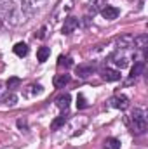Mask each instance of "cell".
I'll return each mask as SVG.
<instances>
[{
    "label": "cell",
    "mask_w": 148,
    "mask_h": 149,
    "mask_svg": "<svg viewBox=\"0 0 148 149\" xmlns=\"http://www.w3.org/2000/svg\"><path fill=\"white\" fill-rule=\"evenodd\" d=\"M106 5V0H91L89 2V7H87V16H94V14H98V12H101V9Z\"/></svg>",
    "instance_id": "cell-8"
},
{
    "label": "cell",
    "mask_w": 148,
    "mask_h": 149,
    "mask_svg": "<svg viewBox=\"0 0 148 149\" xmlns=\"http://www.w3.org/2000/svg\"><path fill=\"white\" fill-rule=\"evenodd\" d=\"M14 54L18 56V57H25L26 54H28V45L26 43H23V42H19V43H16L14 45Z\"/></svg>",
    "instance_id": "cell-14"
},
{
    "label": "cell",
    "mask_w": 148,
    "mask_h": 149,
    "mask_svg": "<svg viewBox=\"0 0 148 149\" xmlns=\"http://www.w3.org/2000/svg\"><path fill=\"white\" fill-rule=\"evenodd\" d=\"M42 92V87L37 85V83H32V85H28L26 88H25V95L26 97H32V95H38Z\"/></svg>",
    "instance_id": "cell-17"
},
{
    "label": "cell",
    "mask_w": 148,
    "mask_h": 149,
    "mask_svg": "<svg viewBox=\"0 0 148 149\" xmlns=\"http://www.w3.org/2000/svg\"><path fill=\"white\" fill-rule=\"evenodd\" d=\"M18 128L19 130H28V123H26V120H18Z\"/></svg>",
    "instance_id": "cell-25"
},
{
    "label": "cell",
    "mask_w": 148,
    "mask_h": 149,
    "mask_svg": "<svg viewBox=\"0 0 148 149\" xmlns=\"http://www.w3.org/2000/svg\"><path fill=\"white\" fill-rule=\"evenodd\" d=\"M58 66H59V68H72V66H73V59H72L70 56H59Z\"/></svg>",
    "instance_id": "cell-19"
},
{
    "label": "cell",
    "mask_w": 148,
    "mask_h": 149,
    "mask_svg": "<svg viewBox=\"0 0 148 149\" xmlns=\"http://www.w3.org/2000/svg\"><path fill=\"white\" fill-rule=\"evenodd\" d=\"M2 102H4L5 106L12 108V106H16V102H18V95H16L14 92H9V94H5V95L2 97Z\"/></svg>",
    "instance_id": "cell-15"
},
{
    "label": "cell",
    "mask_w": 148,
    "mask_h": 149,
    "mask_svg": "<svg viewBox=\"0 0 148 149\" xmlns=\"http://www.w3.org/2000/svg\"><path fill=\"white\" fill-rule=\"evenodd\" d=\"M51 30V26L49 24H44L40 30H38L37 33H35V38H38V40H44V38H47V31Z\"/></svg>",
    "instance_id": "cell-22"
},
{
    "label": "cell",
    "mask_w": 148,
    "mask_h": 149,
    "mask_svg": "<svg viewBox=\"0 0 148 149\" xmlns=\"http://www.w3.org/2000/svg\"><path fill=\"white\" fill-rule=\"evenodd\" d=\"M131 123H132V132L138 135H143L147 132V114L143 109H134L131 114Z\"/></svg>",
    "instance_id": "cell-2"
},
{
    "label": "cell",
    "mask_w": 148,
    "mask_h": 149,
    "mask_svg": "<svg viewBox=\"0 0 148 149\" xmlns=\"http://www.w3.org/2000/svg\"><path fill=\"white\" fill-rule=\"evenodd\" d=\"M70 80H72L70 74H66V73L65 74H56V76H54V87H56V88H65V87L70 83Z\"/></svg>",
    "instance_id": "cell-10"
},
{
    "label": "cell",
    "mask_w": 148,
    "mask_h": 149,
    "mask_svg": "<svg viewBox=\"0 0 148 149\" xmlns=\"http://www.w3.org/2000/svg\"><path fill=\"white\" fill-rule=\"evenodd\" d=\"M85 106H87L85 97H84L82 94H78V97H77V108H78V109H82V108H85Z\"/></svg>",
    "instance_id": "cell-24"
},
{
    "label": "cell",
    "mask_w": 148,
    "mask_h": 149,
    "mask_svg": "<svg viewBox=\"0 0 148 149\" xmlns=\"http://www.w3.org/2000/svg\"><path fill=\"white\" fill-rule=\"evenodd\" d=\"M73 5H75L73 0H59V2L56 3L54 10H52V16H51L52 23H59V21H65V19L68 17V14L73 10Z\"/></svg>",
    "instance_id": "cell-1"
},
{
    "label": "cell",
    "mask_w": 148,
    "mask_h": 149,
    "mask_svg": "<svg viewBox=\"0 0 148 149\" xmlns=\"http://www.w3.org/2000/svg\"><path fill=\"white\" fill-rule=\"evenodd\" d=\"M113 63H115V66H118V68L122 70V68L129 66V57H127V56H115V57H113Z\"/></svg>",
    "instance_id": "cell-20"
},
{
    "label": "cell",
    "mask_w": 148,
    "mask_h": 149,
    "mask_svg": "<svg viewBox=\"0 0 148 149\" xmlns=\"http://www.w3.org/2000/svg\"><path fill=\"white\" fill-rule=\"evenodd\" d=\"M120 71L118 70H111V68H105L103 71H101V78L105 80V81H118L120 80Z\"/></svg>",
    "instance_id": "cell-7"
},
{
    "label": "cell",
    "mask_w": 148,
    "mask_h": 149,
    "mask_svg": "<svg viewBox=\"0 0 148 149\" xmlns=\"http://www.w3.org/2000/svg\"><path fill=\"white\" fill-rule=\"evenodd\" d=\"M66 120H68V116H66V114H61V116L54 118V120H52V123H51V130H58V128H61V127L66 123Z\"/></svg>",
    "instance_id": "cell-16"
},
{
    "label": "cell",
    "mask_w": 148,
    "mask_h": 149,
    "mask_svg": "<svg viewBox=\"0 0 148 149\" xmlns=\"http://www.w3.org/2000/svg\"><path fill=\"white\" fill-rule=\"evenodd\" d=\"M78 24H80V21L77 19V17H66L65 19V23H63V28H61V33L63 35H72L75 30L78 28Z\"/></svg>",
    "instance_id": "cell-3"
},
{
    "label": "cell",
    "mask_w": 148,
    "mask_h": 149,
    "mask_svg": "<svg viewBox=\"0 0 148 149\" xmlns=\"http://www.w3.org/2000/svg\"><path fill=\"white\" fill-rule=\"evenodd\" d=\"M143 71H145V61H136L134 66L131 68V78H136V76L143 74Z\"/></svg>",
    "instance_id": "cell-12"
},
{
    "label": "cell",
    "mask_w": 148,
    "mask_h": 149,
    "mask_svg": "<svg viewBox=\"0 0 148 149\" xmlns=\"http://www.w3.org/2000/svg\"><path fill=\"white\" fill-rule=\"evenodd\" d=\"M118 14H120V10H118L117 7H113V5H105V7L101 9V16H103L106 21H113V19H117Z\"/></svg>",
    "instance_id": "cell-6"
},
{
    "label": "cell",
    "mask_w": 148,
    "mask_h": 149,
    "mask_svg": "<svg viewBox=\"0 0 148 149\" xmlns=\"http://www.w3.org/2000/svg\"><path fill=\"white\" fill-rule=\"evenodd\" d=\"M108 106L115 108V109H127L129 108V99L125 95H113L108 101Z\"/></svg>",
    "instance_id": "cell-4"
},
{
    "label": "cell",
    "mask_w": 148,
    "mask_h": 149,
    "mask_svg": "<svg viewBox=\"0 0 148 149\" xmlns=\"http://www.w3.org/2000/svg\"><path fill=\"white\" fill-rule=\"evenodd\" d=\"M70 101H72L70 94H61V95L56 99V106H58L61 111H66V109H68V106H70Z\"/></svg>",
    "instance_id": "cell-9"
},
{
    "label": "cell",
    "mask_w": 148,
    "mask_h": 149,
    "mask_svg": "<svg viewBox=\"0 0 148 149\" xmlns=\"http://www.w3.org/2000/svg\"><path fill=\"white\" fill-rule=\"evenodd\" d=\"M103 146H105V149H120V141L115 137H108Z\"/></svg>",
    "instance_id": "cell-21"
},
{
    "label": "cell",
    "mask_w": 148,
    "mask_h": 149,
    "mask_svg": "<svg viewBox=\"0 0 148 149\" xmlns=\"http://www.w3.org/2000/svg\"><path fill=\"white\" fill-rule=\"evenodd\" d=\"M132 42H134V35H131V33H125V35H122V37H118L117 40H115V45H117V49L124 50V49H129V47H132Z\"/></svg>",
    "instance_id": "cell-5"
},
{
    "label": "cell",
    "mask_w": 148,
    "mask_h": 149,
    "mask_svg": "<svg viewBox=\"0 0 148 149\" xmlns=\"http://www.w3.org/2000/svg\"><path fill=\"white\" fill-rule=\"evenodd\" d=\"M19 83H21V80H19L18 76H12V78L7 80V87H9V88H14V87H18Z\"/></svg>",
    "instance_id": "cell-23"
},
{
    "label": "cell",
    "mask_w": 148,
    "mask_h": 149,
    "mask_svg": "<svg viewBox=\"0 0 148 149\" xmlns=\"http://www.w3.org/2000/svg\"><path fill=\"white\" fill-rule=\"evenodd\" d=\"M49 56H51V49H49V47H40V49L37 50V59H38V63H45Z\"/></svg>",
    "instance_id": "cell-18"
},
{
    "label": "cell",
    "mask_w": 148,
    "mask_h": 149,
    "mask_svg": "<svg viewBox=\"0 0 148 149\" xmlns=\"http://www.w3.org/2000/svg\"><path fill=\"white\" fill-rule=\"evenodd\" d=\"M147 43H148V37L147 35H140V37H134L132 47H134V49H140V50H145Z\"/></svg>",
    "instance_id": "cell-13"
},
{
    "label": "cell",
    "mask_w": 148,
    "mask_h": 149,
    "mask_svg": "<svg viewBox=\"0 0 148 149\" xmlns=\"http://www.w3.org/2000/svg\"><path fill=\"white\" fill-rule=\"evenodd\" d=\"M94 71H96V66H92V64H89V66H78L77 68V74L80 78H87V76H91Z\"/></svg>",
    "instance_id": "cell-11"
}]
</instances>
